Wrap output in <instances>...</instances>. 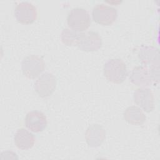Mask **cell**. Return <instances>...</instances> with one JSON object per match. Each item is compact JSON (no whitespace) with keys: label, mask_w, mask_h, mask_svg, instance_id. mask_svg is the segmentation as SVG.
Segmentation results:
<instances>
[{"label":"cell","mask_w":160,"mask_h":160,"mask_svg":"<svg viewBox=\"0 0 160 160\" xmlns=\"http://www.w3.org/2000/svg\"><path fill=\"white\" fill-rule=\"evenodd\" d=\"M61 38L66 45L76 46L84 51H96L102 46L101 36L94 31L81 32L64 29L61 32Z\"/></svg>","instance_id":"6da1fadb"},{"label":"cell","mask_w":160,"mask_h":160,"mask_svg":"<svg viewBox=\"0 0 160 160\" xmlns=\"http://www.w3.org/2000/svg\"><path fill=\"white\" fill-rule=\"evenodd\" d=\"M103 72L109 81L115 84L123 82L128 76L125 62L118 58L109 59L104 65Z\"/></svg>","instance_id":"7a4b0ae2"},{"label":"cell","mask_w":160,"mask_h":160,"mask_svg":"<svg viewBox=\"0 0 160 160\" xmlns=\"http://www.w3.org/2000/svg\"><path fill=\"white\" fill-rule=\"evenodd\" d=\"M67 23L69 28L73 31L82 32L87 30L91 24L89 14L85 9L73 8L68 14Z\"/></svg>","instance_id":"3957f363"},{"label":"cell","mask_w":160,"mask_h":160,"mask_svg":"<svg viewBox=\"0 0 160 160\" xmlns=\"http://www.w3.org/2000/svg\"><path fill=\"white\" fill-rule=\"evenodd\" d=\"M92 17L94 22L102 26L111 25L118 18L116 8L104 4L96 5L92 11Z\"/></svg>","instance_id":"277c9868"},{"label":"cell","mask_w":160,"mask_h":160,"mask_svg":"<svg viewBox=\"0 0 160 160\" xmlns=\"http://www.w3.org/2000/svg\"><path fill=\"white\" fill-rule=\"evenodd\" d=\"M23 74L29 79L39 76L44 70L45 63L43 59L37 55H29L23 59L21 62Z\"/></svg>","instance_id":"5b68a950"},{"label":"cell","mask_w":160,"mask_h":160,"mask_svg":"<svg viewBox=\"0 0 160 160\" xmlns=\"http://www.w3.org/2000/svg\"><path fill=\"white\" fill-rule=\"evenodd\" d=\"M14 14L17 21L23 24L33 23L38 17L36 6L27 1L21 2L16 5Z\"/></svg>","instance_id":"8992f818"},{"label":"cell","mask_w":160,"mask_h":160,"mask_svg":"<svg viewBox=\"0 0 160 160\" xmlns=\"http://www.w3.org/2000/svg\"><path fill=\"white\" fill-rule=\"evenodd\" d=\"M56 77L50 72H46L41 74L34 83V89L41 98L51 96L56 88Z\"/></svg>","instance_id":"52a82bcc"},{"label":"cell","mask_w":160,"mask_h":160,"mask_svg":"<svg viewBox=\"0 0 160 160\" xmlns=\"http://www.w3.org/2000/svg\"><path fill=\"white\" fill-rule=\"evenodd\" d=\"M134 102L147 112H151L154 109V97L152 92L149 88H140L134 92Z\"/></svg>","instance_id":"ba28073f"},{"label":"cell","mask_w":160,"mask_h":160,"mask_svg":"<svg viewBox=\"0 0 160 160\" xmlns=\"http://www.w3.org/2000/svg\"><path fill=\"white\" fill-rule=\"evenodd\" d=\"M48 124L45 114L39 111L29 112L25 118L26 128L34 132H40L44 131Z\"/></svg>","instance_id":"9c48e42d"},{"label":"cell","mask_w":160,"mask_h":160,"mask_svg":"<svg viewBox=\"0 0 160 160\" xmlns=\"http://www.w3.org/2000/svg\"><path fill=\"white\" fill-rule=\"evenodd\" d=\"M105 134V131L101 126L92 124L88 128L85 133L86 142L91 147H98L104 141Z\"/></svg>","instance_id":"30bf717a"},{"label":"cell","mask_w":160,"mask_h":160,"mask_svg":"<svg viewBox=\"0 0 160 160\" xmlns=\"http://www.w3.org/2000/svg\"><path fill=\"white\" fill-rule=\"evenodd\" d=\"M14 141L18 148L28 150L33 147L35 138L31 132L24 128H20L17 130L14 137Z\"/></svg>","instance_id":"8fae6325"},{"label":"cell","mask_w":160,"mask_h":160,"mask_svg":"<svg viewBox=\"0 0 160 160\" xmlns=\"http://www.w3.org/2000/svg\"><path fill=\"white\" fill-rule=\"evenodd\" d=\"M124 118L129 124L140 126L146 121V116L143 111L138 106H131L126 109L123 114Z\"/></svg>","instance_id":"7c38bea8"},{"label":"cell","mask_w":160,"mask_h":160,"mask_svg":"<svg viewBox=\"0 0 160 160\" xmlns=\"http://www.w3.org/2000/svg\"><path fill=\"white\" fill-rule=\"evenodd\" d=\"M131 79L132 83L138 86H148L152 80L151 71L149 72L142 66L136 67L133 69Z\"/></svg>","instance_id":"4fadbf2b"},{"label":"cell","mask_w":160,"mask_h":160,"mask_svg":"<svg viewBox=\"0 0 160 160\" xmlns=\"http://www.w3.org/2000/svg\"><path fill=\"white\" fill-rule=\"evenodd\" d=\"M150 47H146L144 49H142V52L139 54L141 59L144 61V63H151L155 62V61L159 62V60H156V57H159L158 50H155V48Z\"/></svg>","instance_id":"5bb4252c"}]
</instances>
